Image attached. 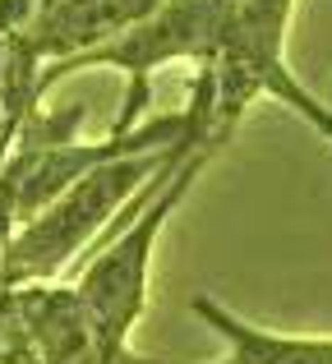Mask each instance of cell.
Returning <instances> with one entry per match:
<instances>
[{"label": "cell", "mask_w": 332, "mask_h": 364, "mask_svg": "<svg viewBox=\"0 0 332 364\" xmlns=\"http://www.w3.org/2000/svg\"><path fill=\"white\" fill-rule=\"evenodd\" d=\"M166 0H9L0 5L5 129L18 139L65 65L148 23Z\"/></svg>", "instance_id": "obj_1"}, {"label": "cell", "mask_w": 332, "mask_h": 364, "mask_svg": "<svg viewBox=\"0 0 332 364\" xmlns=\"http://www.w3.org/2000/svg\"><path fill=\"white\" fill-rule=\"evenodd\" d=\"M162 161L166 148L125 152V157H111L92 166L88 176H79L51 208H42L28 226L14 231V240L5 245V258H0V286L55 282L74 263V254L97 245V235L120 217V208L162 171Z\"/></svg>", "instance_id": "obj_2"}, {"label": "cell", "mask_w": 332, "mask_h": 364, "mask_svg": "<svg viewBox=\"0 0 332 364\" xmlns=\"http://www.w3.org/2000/svg\"><path fill=\"white\" fill-rule=\"evenodd\" d=\"M14 314L33 341L37 364H171L139 355L134 346H120L97 328L74 282H28L9 286Z\"/></svg>", "instance_id": "obj_3"}, {"label": "cell", "mask_w": 332, "mask_h": 364, "mask_svg": "<svg viewBox=\"0 0 332 364\" xmlns=\"http://www.w3.org/2000/svg\"><path fill=\"white\" fill-rule=\"evenodd\" d=\"M189 309L226 341V364H332V337H287V332H263L231 314L226 304L189 300Z\"/></svg>", "instance_id": "obj_4"}, {"label": "cell", "mask_w": 332, "mask_h": 364, "mask_svg": "<svg viewBox=\"0 0 332 364\" xmlns=\"http://www.w3.org/2000/svg\"><path fill=\"white\" fill-rule=\"evenodd\" d=\"M9 148H14V134L5 129V74H0V166H5Z\"/></svg>", "instance_id": "obj_5"}]
</instances>
